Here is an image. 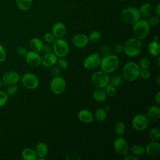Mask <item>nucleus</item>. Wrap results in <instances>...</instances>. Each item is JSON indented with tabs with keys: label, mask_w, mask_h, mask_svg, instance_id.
<instances>
[{
	"label": "nucleus",
	"mask_w": 160,
	"mask_h": 160,
	"mask_svg": "<svg viewBox=\"0 0 160 160\" xmlns=\"http://www.w3.org/2000/svg\"><path fill=\"white\" fill-rule=\"evenodd\" d=\"M43 38L44 40L46 42V43L49 44H52L56 39L54 35L52 34V32H46L44 34Z\"/></svg>",
	"instance_id": "nucleus-39"
},
{
	"label": "nucleus",
	"mask_w": 160,
	"mask_h": 160,
	"mask_svg": "<svg viewBox=\"0 0 160 160\" xmlns=\"http://www.w3.org/2000/svg\"><path fill=\"white\" fill-rule=\"evenodd\" d=\"M114 132L118 136H122L126 132V125L122 121H117L114 126Z\"/></svg>",
	"instance_id": "nucleus-29"
},
{
	"label": "nucleus",
	"mask_w": 160,
	"mask_h": 160,
	"mask_svg": "<svg viewBox=\"0 0 160 160\" xmlns=\"http://www.w3.org/2000/svg\"><path fill=\"white\" fill-rule=\"evenodd\" d=\"M151 76V72L147 69H140L139 71V77L144 79H148Z\"/></svg>",
	"instance_id": "nucleus-41"
},
{
	"label": "nucleus",
	"mask_w": 160,
	"mask_h": 160,
	"mask_svg": "<svg viewBox=\"0 0 160 160\" xmlns=\"http://www.w3.org/2000/svg\"><path fill=\"white\" fill-rule=\"evenodd\" d=\"M118 1H126V0H118Z\"/></svg>",
	"instance_id": "nucleus-54"
},
{
	"label": "nucleus",
	"mask_w": 160,
	"mask_h": 160,
	"mask_svg": "<svg viewBox=\"0 0 160 160\" xmlns=\"http://www.w3.org/2000/svg\"><path fill=\"white\" fill-rule=\"evenodd\" d=\"M146 116L149 122H156L160 118V108L159 105H152L147 110Z\"/></svg>",
	"instance_id": "nucleus-17"
},
{
	"label": "nucleus",
	"mask_w": 160,
	"mask_h": 160,
	"mask_svg": "<svg viewBox=\"0 0 160 160\" xmlns=\"http://www.w3.org/2000/svg\"><path fill=\"white\" fill-rule=\"evenodd\" d=\"M89 41L88 36L84 33H78L75 34L72 39V44L78 48H83L86 47Z\"/></svg>",
	"instance_id": "nucleus-18"
},
{
	"label": "nucleus",
	"mask_w": 160,
	"mask_h": 160,
	"mask_svg": "<svg viewBox=\"0 0 160 160\" xmlns=\"http://www.w3.org/2000/svg\"><path fill=\"white\" fill-rule=\"evenodd\" d=\"M142 50V44L141 40L135 37L128 39L123 45V52L129 58H135L139 56Z\"/></svg>",
	"instance_id": "nucleus-1"
},
{
	"label": "nucleus",
	"mask_w": 160,
	"mask_h": 160,
	"mask_svg": "<svg viewBox=\"0 0 160 160\" xmlns=\"http://www.w3.org/2000/svg\"><path fill=\"white\" fill-rule=\"evenodd\" d=\"M148 51L153 57H158L160 54V44L157 41H152L148 45Z\"/></svg>",
	"instance_id": "nucleus-23"
},
{
	"label": "nucleus",
	"mask_w": 160,
	"mask_h": 160,
	"mask_svg": "<svg viewBox=\"0 0 160 160\" xmlns=\"http://www.w3.org/2000/svg\"><path fill=\"white\" fill-rule=\"evenodd\" d=\"M20 79L19 74L14 71L6 72L2 76V82L4 85L16 84Z\"/></svg>",
	"instance_id": "nucleus-16"
},
{
	"label": "nucleus",
	"mask_w": 160,
	"mask_h": 160,
	"mask_svg": "<svg viewBox=\"0 0 160 160\" xmlns=\"http://www.w3.org/2000/svg\"><path fill=\"white\" fill-rule=\"evenodd\" d=\"M124 160H138V158H137L136 156L132 155V154L131 155H125L124 158Z\"/></svg>",
	"instance_id": "nucleus-48"
},
{
	"label": "nucleus",
	"mask_w": 160,
	"mask_h": 160,
	"mask_svg": "<svg viewBox=\"0 0 160 160\" xmlns=\"http://www.w3.org/2000/svg\"><path fill=\"white\" fill-rule=\"evenodd\" d=\"M148 138L151 141H158L160 138V129L158 128H151L148 132Z\"/></svg>",
	"instance_id": "nucleus-31"
},
{
	"label": "nucleus",
	"mask_w": 160,
	"mask_h": 160,
	"mask_svg": "<svg viewBox=\"0 0 160 160\" xmlns=\"http://www.w3.org/2000/svg\"><path fill=\"white\" fill-rule=\"evenodd\" d=\"M150 26L147 20L139 19L132 26V33L134 37L142 40L147 38L150 32Z\"/></svg>",
	"instance_id": "nucleus-4"
},
{
	"label": "nucleus",
	"mask_w": 160,
	"mask_h": 160,
	"mask_svg": "<svg viewBox=\"0 0 160 160\" xmlns=\"http://www.w3.org/2000/svg\"><path fill=\"white\" fill-rule=\"evenodd\" d=\"M18 89L19 88L18 85H16V84H10V85H8L5 92L7 93L8 96H12V95H14L18 92Z\"/></svg>",
	"instance_id": "nucleus-37"
},
{
	"label": "nucleus",
	"mask_w": 160,
	"mask_h": 160,
	"mask_svg": "<svg viewBox=\"0 0 160 160\" xmlns=\"http://www.w3.org/2000/svg\"><path fill=\"white\" fill-rule=\"evenodd\" d=\"M88 36L89 41L91 42H96L99 41L101 38V34L98 31H92Z\"/></svg>",
	"instance_id": "nucleus-35"
},
{
	"label": "nucleus",
	"mask_w": 160,
	"mask_h": 160,
	"mask_svg": "<svg viewBox=\"0 0 160 160\" xmlns=\"http://www.w3.org/2000/svg\"><path fill=\"white\" fill-rule=\"evenodd\" d=\"M110 76L109 74L103 71L99 70L95 71L91 76V83L95 88H104L109 83Z\"/></svg>",
	"instance_id": "nucleus-6"
},
{
	"label": "nucleus",
	"mask_w": 160,
	"mask_h": 160,
	"mask_svg": "<svg viewBox=\"0 0 160 160\" xmlns=\"http://www.w3.org/2000/svg\"><path fill=\"white\" fill-rule=\"evenodd\" d=\"M56 64L61 70H66L69 66V63L64 58H58Z\"/></svg>",
	"instance_id": "nucleus-36"
},
{
	"label": "nucleus",
	"mask_w": 160,
	"mask_h": 160,
	"mask_svg": "<svg viewBox=\"0 0 160 160\" xmlns=\"http://www.w3.org/2000/svg\"><path fill=\"white\" fill-rule=\"evenodd\" d=\"M139 11L141 14V17H149L152 11V5L149 2H144L141 4L138 9Z\"/></svg>",
	"instance_id": "nucleus-26"
},
{
	"label": "nucleus",
	"mask_w": 160,
	"mask_h": 160,
	"mask_svg": "<svg viewBox=\"0 0 160 160\" xmlns=\"http://www.w3.org/2000/svg\"><path fill=\"white\" fill-rule=\"evenodd\" d=\"M140 69L138 63L134 61L126 62L122 67V76L128 82H133L139 77Z\"/></svg>",
	"instance_id": "nucleus-3"
},
{
	"label": "nucleus",
	"mask_w": 160,
	"mask_h": 160,
	"mask_svg": "<svg viewBox=\"0 0 160 160\" xmlns=\"http://www.w3.org/2000/svg\"><path fill=\"white\" fill-rule=\"evenodd\" d=\"M155 81L158 84H160V75L157 74V76L155 77Z\"/></svg>",
	"instance_id": "nucleus-50"
},
{
	"label": "nucleus",
	"mask_w": 160,
	"mask_h": 160,
	"mask_svg": "<svg viewBox=\"0 0 160 160\" xmlns=\"http://www.w3.org/2000/svg\"><path fill=\"white\" fill-rule=\"evenodd\" d=\"M42 51L44 52H52V44H49V43H46L45 44H44Z\"/></svg>",
	"instance_id": "nucleus-46"
},
{
	"label": "nucleus",
	"mask_w": 160,
	"mask_h": 160,
	"mask_svg": "<svg viewBox=\"0 0 160 160\" xmlns=\"http://www.w3.org/2000/svg\"><path fill=\"white\" fill-rule=\"evenodd\" d=\"M50 73L53 76V77H56V76H60V72H61V69L56 65L52 66L51 68H50Z\"/></svg>",
	"instance_id": "nucleus-42"
},
{
	"label": "nucleus",
	"mask_w": 160,
	"mask_h": 160,
	"mask_svg": "<svg viewBox=\"0 0 160 160\" xmlns=\"http://www.w3.org/2000/svg\"><path fill=\"white\" fill-rule=\"evenodd\" d=\"M153 40L158 41V40H159V36H158V35H156V36L154 37V39H153Z\"/></svg>",
	"instance_id": "nucleus-52"
},
{
	"label": "nucleus",
	"mask_w": 160,
	"mask_h": 160,
	"mask_svg": "<svg viewBox=\"0 0 160 160\" xmlns=\"http://www.w3.org/2000/svg\"><path fill=\"white\" fill-rule=\"evenodd\" d=\"M149 121L143 114H137L132 119L131 124L132 128L137 131H144L146 130L149 125Z\"/></svg>",
	"instance_id": "nucleus-10"
},
{
	"label": "nucleus",
	"mask_w": 160,
	"mask_h": 160,
	"mask_svg": "<svg viewBox=\"0 0 160 160\" xmlns=\"http://www.w3.org/2000/svg\"><path fill=\"white\" fill-rule=\"evenodd\" d=\"M43 46L42 41L38 38H33L29 41V48L32 51L40 52L42 51Z\"/></svg>",
	"instance_id": "nucleus-24"
},
{
	"label": "nucleus",
	"mask_w": 160,
	"mask_h": 160,
	"mask_svg": "<svg viewBox=\"0 0 160 160\" xmlns=\"http://www.w3.org/2000/svg\"><path fill=\"white\" fill-rule=\"evenodd\" d=\"M112 146L114 151L121 156H124L129 152V144L126 139L122 136H118L114 140Z\"/></svg>",
	"instance_id": "nucleus-9"
},
{
	"label": "nucleus",
	"mask_w": 160,
	"mask_h": 160,
	"mask_svg": "<svg viewBox=\"0 0 160 160\" xmlns=\"http://www.w3.org/2000/svg\"><path fill=\"white\" fill-rule=\"evenodd\" d=\"M155 14L157 16H160V4L158 3L155 9Z\"/></svg>",
	"instance_id": "nucleus-49"
},
{
	"label": "nucleus",
	"mask_w": 160,
	"mask_h": 160,
	"mask_svg": "<svg viewBox=\"0 0 160 160\" xmlns=\"http://www.w3.org/2000/svg\"><path fill=\"white\" fill-rule=\"evenodd\" d=\"M9 96L5 91H0V108L6 104L8 101Z\"/></svg>",
	"instance_id": "nucleus-38"
},
{
	"label": "nucleus",
	"mask_w": 160,
	"mask_h": 160,
	"mask_svg": "<svg viewBox=\"0 0 160 160\" xmlns=\"http://www.w3.org/2000/svg\"><path fill=\"white\" fill-rule=\"evenodd\" d=\"M122 21L129 25H133L141 18L139 9L135 7H128L124 8L120 14Z\"/></svg>",
	"instance_id": "nucleus-5"
},
{
	"label": "nucleus",
	"mask_w": 160,
	"mask_h": 160,
	"mask_svg": "<svg viewBox=\"0 0 160 160\" xmlns=\"http://www.w3.org/2000/svg\"><path fill=\"white\" fill-rule=\"evenodd\" d=\"M2 81L0 80V88L2 87Z\"/></svg>",
	"instance_id": "nucleus-53"
},
{
	"label": "nucleus",
	"mask_w": 160,
	"mask_h": 160,
	"mask_svg": "<svg viewBox=\"0 0 160 160\" xmlns=\"http://www.w3.org/2000/svg\"><path fill=\"white\" fill-rule=\"evenodd\" d=\"M16 4L20 10L26 11L31 9L32 4V0H16Z\"/></svg>",
	"instance_id": "nucleus-27"
},
{
	"label": "nucleus",
	"mask_w": 160,
	"mask_h": 160,
	"mask_svg": "<svg viewBox=\"0 0 160 160\" xmlns=\"http://www.w3.org/2000/svg\"><path fill=\"white\" fill-rule=\"evenodd\" d=\"M108 96L109 97H114L116 94V88L109 83L103 88Z\"/></svg>",
	"instance_id": "nucleus-34"
},
{
	"label": "nucleus",
	"mask_w": 160,
	"mask_h": 160,
	"mask_svg": "<svg viewBox=\"0 0 160 160\" xmlns=\"http://www.w3.org/2000/svg\"><path fill=\"white\" fill-rule=\"evenodd\" d=\"M52 45V52L58 58H65L69 51V46L68 41L62 38H56Z\"/></svg>",
	"instance_id": "nucleus-7"
},
{
	"label": "nucleus",
	"mask_w": 160,
	"mask_h": 160,
	"mask_svg": "<svg viewBox=\"0 0 160 160\" xmlns=\"http://www.w3.org/2000/svg\"><path fill=\"white\" fill-rule=\"evenodd\" d=\"M119 64V58L115 54H109L101 58L99 66L102 71L108 74H111L118 68Z\"/></svg>",
	"instance_id": "nucleus-2"
},
{
	"label": "nucleus",
	"mask_w": 160,
	"mask_h": 160,
	"mask_svg": "<svg viewBox=\"0 0 160 160\" xmlns=\"http://www.w3.org/2000/svg\"><path fill=\"white\" fill-rule=\"evenodd\" d=\"M140 69H147L151 66V61L147 57H144L140 59L138 63Z\"/></svg>",
	"instance_id": "nucleus-33"
},
{
	"label": "nucleus",
	"mask_w": 160,
	"mask_h": 160,
	"mask_svg": "<svg viewBox=\"0 0 160 160\" xmlns=\"http://www.w3.org/2000/svg\"><path fill=\"white\" fill-rule=\"evenodd\" d=\"M22 158L25 160H36L38 158L35 150L31 148H25L21 152Z\"/></svg>",
	"instance_id": "nucleus-25"
},
{
	"label": "nucleus",
	"mask_w": 160,
	"mask_h": 160,
	"mask_svg": "<svg viewBox=\"0 0 160 160\" xmlns=\"http://www.w3.org/2000/svg\"><path fill=\"white\" fill-rule=\"evenodd\" d=\"M157 58H158V59H157V66H158V68H159L160 67V63H159L160 57H159V56H158Z\"/></svg>",
	"instance_id": "nucleus-51"
},
{
	"label": "nucleus",
	"mask_w": 160,
	"mask_h": 160,
	"mask_svg": "<svg viewBox=\"0 0 160 160\" xmlns=\"http://www.w3.org/2000/svg\"><path fill=\"white\" fill-rule=\"evenodd\" d=\"M58 57L53 52H44L41 56V65L46 68H50L56 64Z\"/></svg>",
	"instance_id": "nucleus-15"
},
{
	"label": "nucleus",
	"mask_w": 160,
	"mask_h": 160,
	"mask_svg": "<svg viewBox=\"0 0 160 160\" xmlns=\"http://www.w3.org/2000/svg\"><path fill=\"white\" fill-rule=\"evenodd\" d=\"M147 21L150 26H156L159 22V17L157 16L149 17Z\"/></svg>",
	"instance_id": "nucleus-40"
},
{
	"label": "nucleus",
	"mask_w": 160,
	"mask_h": 160,
	"mask_svg": "<svg viewBox=\"0 0 160 160\" xmlns=\"http://www.w3.org/2000/svg\"><path fill=\"white\" fill-rule=\"evenodd\" d=\"M144 152L151 158H156L160 155V143L158 141H151L144 147Z\"/></svg>",
	"instance_id": "nucleus-13"
},
{
	"label": "nucleus",
	"mask_w": 160,
	"mask_h": 160,
	"mask_svg": "<svg viewBox=\"0 0 160 160\" xmlns=\"http://www.w3.org/2000/svg\"><path fill=\"white\" fill-rule=\"evenodd\" d=\"M92 96L93 99L98 102H103L108 98V96L103 88H95Z\"/></svg>",
	"instance_id": "nucleus-22"
},
{
	"label": "nucleus",
	"mask_w": 160,
	"mask_h": 160,
	"mask_svg": "<svg viewBox=\"0 0 160 160\" xmlns=\"http://www.w3.org/2000/svg\"><path fill=\"white\" fill-rule=\"evenodd\" d=\"M6 51L4 46L0 44V62H2L6 60Z\"/></svg>",
	"instance_id": "nucleus-43"
},
{
	"label": "nucleus",
	"mask_w": 160,
	"mask_h": 160,
	"mask_svg": "<svg viewBox=\"0 0 160 160\" xmlns=\"http://www.w3.org/2000/svg\"><path fill=\"white\" fill-rule=\"evenodd\" d=\"M27 50L26 49L22 46H18L17 48H16V52L17 54L19 56H21V57H24L25 55L27 53Z\"/></svg>",
	"instance_id": "nucleus-44"
},
{
	"label": "nucleus",
	"mask_w": 160,
	"mask_h": 160,
	"mask_svg": "<svg viewBox=\"0 0 160 160\" xmlns=\"http://www.w3.org/2000/svg\"><path fill=\"white\" fill-rule=\"evenodd\" d=\"M35 152L37 154V159H46V156L48 153V147L45 142H38L35 147Z\"/></svg>",
	"instance_id": "nucleus-21"
},
{
	"label": "nucleus",
	"mask_w": 160,
	"mask_h": 160,
	"mask_svg": "<svg viewBox=\"0 0 160 160\" xmlns=\"http://www.w3.org/2000/svg\"><path fill=\"white\" fill-rule=\"evenodd\" d=\"M113 49L116 53L121 54L123 52V45L121 44H116L114 46Z\"/></svg>",
	"instance_id": "nucleus-45"
},
{
	"label": "nucleus",
	"mask_w": 160,
	"mask_h": 160,
	"mask_svg": "<svg viewBox=\"0 0 160 160\" xmlns=\"http://www.w3.org/2000/svg\"><path fill=\"white\" fill-rule=\"evenodd\" d=\"M94 118L99 122H104L107 118V111L102 108L97 109L94 114Z\"/></svg>",
	"instance_id": "nucleus-28"
},
{
	"label": "nucleus",
	"mask_w": 160,
	"mask_h": 160,
	"mask_svg": "<svg viewBox=\"0 0 160 160\" xmlns=\"http://www.w3.org/2000/svg\"><path fill=\"white\" fill-rule=\"evenodd\" d=\"M122 80H123L122 76L119 74H116L110 78L109 83L112 86H114V87L117 88V87H119L120 85H121L122 82Z\"/></svg>",
	"instance_id": "nucleus-32"
},
{
	"label": "nucleus",
	"mask_w": 160,
	"mask_h": 160,
	"mask_svg": "<svg viewBox=\"0 0 160 160\" xmlns=\"http://www.w3.org/2000/svg\"><path fill=\"white\" fill-rule=\"evenodd\" d=\"M154 102L157 105H159L160 104V91H157V92L155 94L154 96Z\"/></svg>",
	"instance_id": "nucleus-47"
},
{
	"label": "nucleus",
	"mask_w": 160,
	"mask_h": 160,
	"mask_svg": "<svg viewBox=\"0 0 160 160\" xmlns=\"http://www.w3.org/2000/svg\"><path fill=\"white\" fill-rule=\"evenodd\" d=\"M50 89L56 95L62 94L66 89V80L60 76L53 77L50 81Z\"/></svg>",
	"instance_id": "nucleus-8"
},
{
	"label": "nucleus",
	"mask_w": 160,
	"mask_h": 160,
	"mask_svg": "<svg viewBox=\"0 0 160 160\" xmlns=\"http://www.w3.org/2000/svg\"><path fill=\"white\" fill-rule=\"evenodd\" d=\"M131 152L137 158L141 156L144 153V147L140 144H135L131 146Z\"/></svg>",
	"instance_id": "nucleus-30"
},
{
	"label": "nucleus",
	"mask_w": 160,
	"mask_h": 160,
	"mask_svg": "<svg viewBox=\"0 0 160 160\" xmlns=\"http://www.w3.org/2000/svg\"><path fill=\"white\" fill-rule=\"evenodd\" d=\"M78 119L84 124H90L94 120V115L87 109H82L78 113Z\"/></svg>",
	"instance_id": "nucleus-20"
},
{
	"label": "nucleus",
	"mask_w": 160,
	"mask_h": 160,
	"mask_svg": "<svg viewBox=\"0 0 160 160\" xmlns=\"http://www.w3.org/2000/svg\"><path fill=\"white\" fill-rule=\"evenodd\" d=\"M23 86L30 90H34L37 89L39 84V81L38 77L33 73H25L21 79Z\"/></svg>",
	"instance_id": "nucleus-11"
},
{
	"label": "nucleus",
	"mask_w": 160,
	"mask_h": 160,
	"mask_svg": "<svg viewBox=\"0 0 160 160\" xmlns=\"http://www.w3.org/2000/svg\"><path fill=\"white\" fill-rule=\"evenodd\" d=\"M101 57L98 52L88 55L83 61V66L86 69L92 70L99 66Z\"/></svg>",
	"instance_id": "nucleus-12"
},
{
	"label": "nucleus",
	"mask_w": 160,
	"mask_h": 160,
	"mask_svg": "<svg viewBox=\"0 0 160 160\" xmlns=\"http://www.w3.org/2000/svg\"><path fill=\"white\" fill-rule=\"evenodd\" d=\"M51 32L55 38H62L66 33V27L64 23L57 22L52 26Z\"/></svg>",
	"instance_id": "nucleus-19"
},
{
	"label": "nucleus",
	"mask_w": 160,
	"mask_h": 160,
	"mask_svg": "<svg viewBox=\"0 0 160 160\" xmlns=\"http://www.w3.org/2000/svg\"><path fill=\"white\" fill-rule=\"evenodd\" d=\"M24 58L26 62L30 66L38 67L41 65V56L38 52L32 50L28 51Z\"/></svg>",
	"instance_id": "nucleus-14"
}]
</instances>
